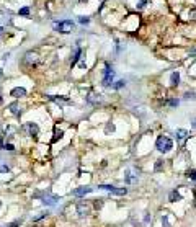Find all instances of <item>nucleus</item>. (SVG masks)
I'll return each instance as SVG.
<instances>
[{
  "instance_id": "72a5a7b5",
  "label": "nucleus",
  "mask_w": 196,
  "mask_h": 227,
  "mask_svg": "<svg viewBox=\"0 0 196 227\" xmlns=\"http://www.w3.org/2000/svg\"><path fill=\"white\" fill-rule=\"evenodd\" d=\"M169 105H170V106H177V105H178V100H170Z\"/></svg>"
},
{
  "instance_id": "6ab92c4d",
  "label": "nucleus",
  "mask_w": 196,
  "mask_h": 227,
  "mask_svg": "<svg viewBox=\"0 0 196 227\" xmlns=\"http://www.w3.org/2000/svg\"><path fill=\"white\" fill-rule=\"evenodd\" d=\"M80 54H82V51H80V49H77V51H75L74 57H72V60H70V66H75V62H77V60L80 59Z\"/></svg>"
},
{
  "instance_id": "412c9836",
  "label": "nucleus",
  "mask_w": 196,
  "mask_h": 227,
  "mask_svg": "<svg viewBox=\"0 0 196 227\" xmlns=\"http://www.w3.org/2000/svg\"><path fill=\"white\" fill-rule=\"evenodd\" d=\"M114 124L113 123H108L106 124V128H105V132H106V134H110V132H114Z\"/></svg>"
},
{
  "instance_id": "423d86ee",
  "label": "nucleus",
  "mask_w": 196,
  "mask_h": 227,
  "mask_svg": "<svg viewBox=\"0 0 196 227\" xmlns=\"http://www.w3.org/2000/svg\"><path fill=\"white\" fill-rule=\"evenodd\" d=\"M25 62L26 64H36L38 62V52H34V51H30V52H26V56H25Z\"/></svg>"
},
{
  "instance_id": "cd10ccee",
  "label": "nucleus",
  "mask_w": 196,
  "mask_h": 227,
  "mask_svg": "<svg viewBox=\"0 0 196 227\" xmlns=\"http://www.w3.org/2000/svg\"><path fill=\"white\" fill-rule=\"evenodd\" d=\"M101 206H103V199H97V201H95V209H101Z\"/></svg>"
},
{
  "instance_id": "20e7f679",
  "label": "nucleus",
  "mask_w": 196,
  "mask_h": 227,
  "mask_svg": "<svg viewBox=\"0 0 196 227\" xmlns=\"http://www.w3.org/2000/svg\"><path fill=\"white\" fill-rule=\"evenodd\" d=\"M77 214H79L80 217H83V216H88V214H90V206L87 204L85 201L77 203Z\"/></svg>"
},
{
  "instance_id": "4be33fe9",
  "label": "nucleus",
  "mask_w": 196,
  "mask_h": 227,
  "mask_svg": "<svg viewBox=\"0 0 196 227\" xmlns=\"http://www.w3.org/2000/svg\"><path fill=\"white\" fill-rule=\"evenodd\" d=\"M124 83H126L124 80H118V82H116V83H113V85H111V87L118 90V88H123V87H124Z\"/></svg>"
},
{
  "instance_id": "9b49d317",
  "label": "nucleus",
  "mask_w": 196,
  "mask_h": 227,
  "mask_svg": "<svg viewBox=\"0 0 196 227\" xmlns=\"http://www.w3.org/2000/svg\"><path fill=\"white\" fill-rule=\"evenodd\" d=\"M175 136H177V139L180 141V142H183V141L188 137V131H186V129H177Z\"/></svg>"
},
{
  "instance_id": "4468645a",
  "label": "nucleus",
  "mask_w": 196,
  "mask_h": 227,
  "mask_svg": "<svg viewBox=\"0 0 196 227\" xmlns=\"http://www.w3.org/2000/svg\"><path fill=\"white\" fill-rule=\"evenodd\" d=\"M169 199L172 201V203H177V201H182V194H180L177 190L175 191H172L170 194H169Z\"/></svg>"
},
{
  "instance_id": "f3484780",
  "label": "nucleus",
  "mask_w": 196,
  "mask_h": 227,
  "mask_svg": "<svg viewBox=\"0 0 196 227\" xmlns=\"http://www.w3.org/2000/svg\"><path fill=\"white\" fill-rule=\"evenodd\" d=\"M64 136V132H62V129H59V128H56L54 129V137H53V142H56L57 139H61V137Z\"/></svg>"
},
{
  "instance_id": "b1692460",
  "label": "nucleus",
  "mask_w": 196,
  "mask_h": 227,
  "mask_svg": "<svg viewBox=\"0 0 196 227\" xmlns=\"http://www.w3.org/2000/svg\"><path fill=\"white\" fill-rule=\"evenodd\" d=\"M162 167H163V160H162V159H159L157 162H155V170L159 172V170H162Z\"/></svg>"
},
{
  "instance_id": "dca6fc26",
  "label": "nucleus",
  "mask_w": 196,
  "mask_h": 227,
  "mask_svg": "<svg viewBox=\"0 0 196 227\" xmlns=\"http://www.w3.org/2000/svg\"><path fill=\"white\" fill-rule=\"evenodd\" d=\"M110 193H113V194H119V196H123V194H126V193H127V188H116V186H113V190H111Z\"/></svg>"
},
{
  "instance_id": "a878e982",
  "label": "nucleus",
  "mask_w": 196,
  "mask_h": 227,
  "mask_svg": "<svg viewBox=\"0 0 196 227\" xmlns=\"http://www.w3.org/2000/svg\"><path fill=\"white\" fill-rule=\"evenodd\" d=\"M20 15H23V17H25V15H30V8H28V7H23V8L20 10Z\"/></svg>"
},
{
  "instance_id": "7c9ffc66",
  "label": "nucleus",
  "mask_w": 196,
  "mask_h": 227,
  "mask_svg": "<svg viewBox=\"0 0 196 227\" xmlns=\"http://www.w3.org/2000/svg\"><path fill=\"white\" fill-rule=\"evenodd\" d=\"M188 17H190V18H193V20H196V8L190 10V13H188Z\"/></svg>"
},
{
  "instance_id": "9d476101",
  "label": "nucleus",
  "mask_w": 196,
  "mask_h": 227,
  "mask_svg": "<svg viewBox=\"0 0 196 227\" xmlns=\"http://www.w3.org/2000/svg\"><path fill=\"white\" fill-rule=\"evenodd\" d=\"M26 95V90L23 87H17L11 90V96H15V98H21V96Z\"/></svg>"
},
{
  "instance_id": "c9c22d12",
  "label": "nucleus",
  "mask_w": 196,
  "mask_h": 227,
  "mask_svg": "<svg viewBox=\"0 0 196 227\" xmlns=\"http://www.w3.org/2000/svg\"><path fill=\"white\" fill-rule=\"evenodd\" d=\"M149 219H150V216H149V212H147V214H146V217H144V221L149 222Z\"/></svg>"
},
{
  "instance_id": "aec40b11",
  "label": "nucleus",
  "mask_w": 196,
  "mask_h": 227,
  "mask_svg": "<svg viewBox=\"0 0 196 227\" xmlns=\"http://www.w3.org/2000/svg\"><path fill=\"white\" fill-rule=\"evenodd\" d=\"M56 199H57L56 196H53V198H44V199H43V203H44V204H47V206H54V204H56Z\"/></svg>"
},
{
  "instance_id": "c85d7f7f",
  "label": "nucleus",
  "mask_w": 196,
  "mask_h": 227,
  "mask_svg": "<svg viewBox=\"0 0 196 227\" xmlns=\"http://www.w3.org/2000/svg\"><path fill=\"white\" fill-rule=\"evenodd\" d=\"M8 170H10L8 165H0V172H2V173H7Z\"/></svg>"
},
{
  "instance_id": "bb28decb",
  "label": "nucleus",
  "mask_w": 196,
  "mask_h": 227,
  "mask_svg": "<svg viewBox=\"0 0 196 227\" xmlns=\"http://www.w3.org/2000/svg\"><path fill=\"white\" fill-rule=\"evenodd\" d=\"M188 177H190L191 180L196 181V170H190V172H188Z\"/></svg>"
},
{
  "instance_id": "0eeeda50",
  "label": "nucleus",
  "mask_w": 196,
  "mask_h": 227,
  "mask_svg": "<svg viewBox=\"0 0 196 227\" xmlns=\"http://www.w3.org/2000/svg\"><path fill=\"white\" fill-rule=\"evenodd\" d=\"M93 191V188H88V186H80V188L74 190V196H85V194H88Z\"/></svg>"
},
{
  "instance_id": "2f4dec72",
  "label": "nucleus",
  "mask_w": 196,
  "mask_h": 227,
  "mask_svg": "<svg viewBox=\"0 0 196 227\" xmlns=\"http://www.w3.org/2000/svg\"><path fill=\"white\" fill-rule=\"evenodd\" d=\"M79 21H80V23H82V25H87V23H88V21H90V20H88V18H87V17H80V18H79Z\"/></svg>"
},
{
  "instance_id": "f704fd0d",
  "label": "nucleus",
  "mask_w": 196,
  "mask_h": 227,
  "mask_svg": "<svg viewBox=\"0 0 196 227\" xmlns=\"http://www.w3.org/2000/svg\"><path fill=\"white\" fill-rule=\"evenodd\" d=\"M79 66H80V69H85V67H87V64H85V62H83V60H82V62L79 64Z\"/></svg>"
},
{
  "instance_id": "ea45409f",
  "label": "nucleus",
  "mask_w": 196,
  "mask_h": 227,
  "mask_svg": "<svg viewBox=\"0 0 196 227\" xmlns=\"http://www.w3.org/2000/svg\"><path fill=\"white\" fill-rule=\"evenodd\" d=\"M0 75H2V70H0Z\"/></svg>"
},
{
  "instance_id": "f257e3e1",
  "label": "nucleus",
  "mask_w": 196,
  "mask_h": 227,
  "mask_svg": "<svg viewBox=\"0 0 196 227\" xmlns=\"http://www.w3.org/2000/svg\"><path fill=\"white\" fill-rule=\"evenodd\" d=\"M155 145H157V151L165 154V152H170L172 149H173V141H172L169 136H159Z\"/></svg>"
},
{
  "instance_id": "f8f14e48",
  "label": "nucleus",
  "mask_w": 196,
  "mask_h": 227,
  "mask_svg": "<svg viewBox=\"0 0 196 227\" xmlns=\"http://www.w3.org/2000/svg\"><path fill=\"white\" fill-rule=\"evenodd\" d=\"M47 98L56 101V103H69V98H64V96H56V95H47Z\"/></svg>"
},
{
  "instance_id": "4c0bfd02",
  "label": "nucleus",
  "mask_w": 196,
  "mask_h": 227,
  "mask_svg": "<svg viewBox=\"0 0 196 227\" xmlns=\"http://www.w3.org/2000/svg\"><path fill=\"white\" fill-rule=\"evenodd\" d=\"M0 103H2V95H0Z\"/></svg>"
},
{
  "instance_id": "c756f323",
  "label": "nucleus",
  "mask_w": 196,
  "mask_h": 227,
  "mask_svg": "<svg viewBox=\"0 0 196 227\" xmlns=\"http://www.w3.org/2000/svg\"><path fill=\"white\" fill-rule=\"evenodd\" d=\"M3 149H7V151H15V145L13 144H5V145H3Z\"/></svg>"
},
{
  "instance_id": "1a4fd4ad",
  "label": "nucleus",
  "mask_w": 196,
  "mask_h": 227,
  "mask_svg": "<svg viewBox=\"0 0 196 227\" xmlns=\"http://www.w3.org/2000/svg\"><path fill=\"white\" fill-rule=\"evenodd\" d=\"M87 101H88V103L97 105V103H100V101H101V96L97 95V93H93V92H90L88 95H87Z\"/></svg>"
},
{
  "instance_id": "e433bc0d",
  "label": "nucleus",
  "mask_w": 196,
  "mask_h": 227,
  "mask_svg": "<svg viewBox=\"0 0 196 227\" xmlns=\"http://www.w3.org/2000/svg\"><path fill=\"white\" fill-rule=\"evenodd\" d=\"M2 33H3V28H2V26H0V34H2Z\"/></svg>"
},
{
  "instance_id": "2eb2a0df",
  "label": "nucleus",
  "mask_w": 196,
  "mask_h": 227,
  "mask_svg": "<svg viewBox=\"0 0 196 227\" xmlns=\"http://www.w3.org/2000/svg\"><path fill=\"white\" fill-rule=\"evenodd\" d=\"M170 80H172V85L177 87V85L180 83V74H178V72H173V74L170 75Z\"/></svg>"
},
{
  "instance_id": "6e6552de",
  "label": "nucleus",
  "mask_w": 196,
  "mask_h": 227,
  "mask_svg": "<svg viewBox=\"0 0 196 227\" xmlns=\"http://www.w3.org/2000/svg\"><path fill=\"white\" fill-rule=\"evenodd\" d=\"M25 128L28 129L30 136H38L39 134V128H38V124H36V123H28Z\"/></svg>"
},
{
  "instance_id": "393cba45",
  "label": "nucleus",
  "mask_w": 196,
  "mask_h": 227,
  "mask_svg": "<svg viewBox=\"0 0 196 227\" xmlns=\"http://www.w3.org/2000/svg\"><path fill=\"white\" fill-rule=\"evenodd\" d=\"M196 98V95L193 92H188V93H185V100H194Z\"/></svg>"
},
{
  "instance_id": "7ed1b4c3",
  "label": "nucleus",
  "mask_w": 196,
  "mask_h": 227,
  "mask_svg": "<svg viewBox=\"0 0 196 227\" xmlns=\"http://www.w3.org/2000/svg\"><path fill=\"white\" fill-rule=\"evenodd\" d=\"M113 80H114V72L110 69V66H106L105 77H103V85H105V87H110V85H113Z\"/></svg>"
},
{
  "instance_id": "58836bf2",
  "label": "nucleus",
  "mask_w": 196,
  "mask_h": 227,
  "mask_svg": "<svg viewBox=\"0 0 196 227\" xmlns=\"http://www.w3.org/2000/svg\"><path fill=\"white\" fill-rule=\"evenodd\" d=\"M0 208H2V201H0Z\"/></svg>"
},
{
  "instance_id": "f03ea898",
  "label": "nucleus",
  "mask_w": 196,
  "mask_h": 227,
  "mask_svg": "<svg viewBox=\"0 0 196 227\" xmlns=\"http://www.w3.org/2000/svg\"><path fill=\"white\" fill-rule=\"evenodd\" d=\"M54 30L59 31V33H72L74 31V21L72 20H64V21H59V23H54Z\"/></svg>"
},
{
  "instance_id": "473e14b6",
  "label": "nucleus",
  "mask_w": 196,
  "mask_h": 227,
  "mask_svg": "<svg viewBox=\"0 0 196 227\" xmlns=\"http://www.w3.org/2000/svg\"><path fill=\"white\" fill-rule=\"evenodd\" d=\"M144 7H146V0H141V2L137 3V8L141 10V8H144Z\"/></svg>"
},
{
  "instance_id": "ddd939ff",
  "label": "nucleus",
  "mask_w": 196,
  "mask_h": 227,
  "mask_svg": "<svg viewBox=\"0 0 196 227\" xmlns=\"http://www.w3.org/2000/svg\"><path fill=\"white\" fill-rule=\"evenodd\" d=\"M10 111H11V115H15V116H20V113H21V109H20V105L15 101V103H11L10 105Z\"/></svg>"
},
{
  "instance_id": "39448f33",
  "label": "nucleus",
  "mask_w": 196,
  "mask_h": 227,
  "mask_svg": "<svg viewBox=\"0 0 196 227\" xmlns=\"http://www.w3.org/2000/svg\"><path fill=\"white\" fill-rule=\"evenodd\" d=\"M124 181L129 183V185L136 183V181H137V172H134L133 168H127L124 172Z\"/></svg>"
},
{
  "instance_id": "5701e85b",
  "label": "nucleus",
  "mask_w": 196,
  "mask_h": 227,
  "mask_svg": "<svg viewBox=\"0 0 196 227\" xmlns=\"http://www.w3.org/2000/svg\"><path fill=\"white\" fill-rule=\"evenodd\" d=\"M3 131H5V134H7V136H11V134L15 132V128H11V126H5V128H3Z\"/></svg>"
},
{
  "instance_id": "a211bd4d",
  "label": "nucleus",
  "mask_w": 196,
  "mask_h": 227,
  "mask_svg": "<svg viewBox=\"0 0 196 227\" xmlns=\"http://www.w3.org/2000/svg\"><path fill=\"white\" fill-rule=\"evenodd\" d=\"M162 225H163V227H172L170 221H169V214H167V212L162 214Z\"/></svg>"
}]
</instances>
